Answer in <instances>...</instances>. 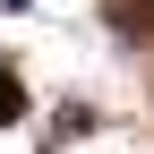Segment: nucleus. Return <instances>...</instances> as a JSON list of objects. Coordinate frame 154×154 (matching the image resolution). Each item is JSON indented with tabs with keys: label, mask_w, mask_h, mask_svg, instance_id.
Here are the masks:
<instances>
[{
	"label": "nucleus",
	"mask_w": 154,
	"mask_h": 154,
	"mask_svg": "<svg viewBox=\"0 0 154 154\" xmlns=\"http://www.w3.org/2000/svg\"><path fill=\"white\" fill-rule=\"evenodd\" d=\"M17 111H26V86H17V69H0V128H17Z\"/></svg>",
	"instance_id": "2"
},
{
	"label": "nucleus",
	"mask_w": 154,
	"mask_h": 154,
	"mask_svg": "<svg viewBox=\"0 0 154 154\" xmlns=\"http://www.w3.org/2000/svg\"><path fill=\"white\" fill-rule=\"evenodd\" d=\"M111 26L120 34H154V0H111Z\"/></svg>",
	"instance_id": "1"
},
{
	"label": "nucleus",
	"mask_w": 154,
	"mask_h": 154,
	"mask_svg": "<svg viewBox=\"0 0 154 154\" xmlns=\"http://www.w3.org/2000/svg\"><path fill=\"white\" fill-rule=\"evenodd\" d=\"M0 9H26V0H0Z\"/></svg>",
	"instance_id": "3"
}]
</instances>
